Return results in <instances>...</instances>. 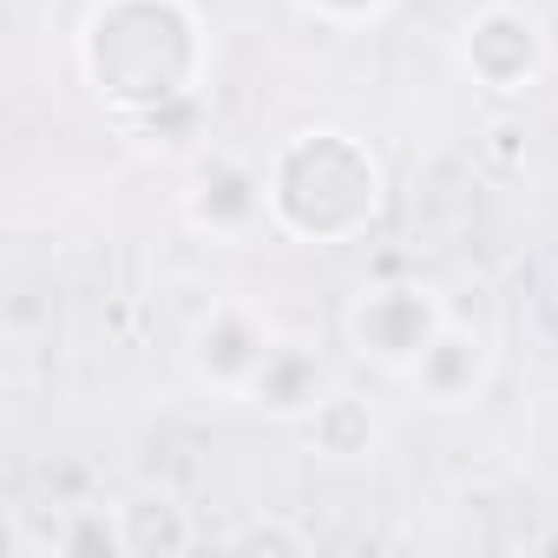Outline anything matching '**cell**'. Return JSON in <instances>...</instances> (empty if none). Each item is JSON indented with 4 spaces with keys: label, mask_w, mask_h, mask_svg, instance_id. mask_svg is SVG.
Here are the masks:
<instances>
[{
    "label": "cell",
    "mask_w": 558,
    "mask_h": 558,
    "mask_svg": "<svg viewBox=\"0 0 558 558\" xmlns=\"http://www.w3.org/2000/svg\"><path fill=\"white\" fill-rule=\"evenodd\" d=\"M119 525H125V558H171V551H191V538H197L184 506H171L165 493L119 499Z\"/></svg>",
    "instance_id": "cell-10"
},
{
    "label": "cell",
    "mask_w": 558,
    "mask_h": 558,
    "mask_svg": "<svg viewBox=\"0 0 558 558\" xmlns=\"http://www.w3.org/2000/svg\"><path fill=\"white\" fill-rule=\"evenodd\" d=\"M230 545H243V551H256V545H263V551H269V545H283V551H303L310 538H303V532H290V525H243Z\"/></svg>",
    "instance_id": "cell-13"
},
{
    "label": "cell",
    "mask_w": 558,
    "mask_h": 558,
    "mask_svg": "<svg viewBox=\"0 0 558 558\" xmlns=\"http://www.w3.org/2000/svg\"><path fill=\"white\" fill-rule=\"evenodd\" d=\"M276 342H283V329H276V316L256 303V296H217L191 336H184V375L191 388L217 395V401H243L250 381L263 375V362L276 355Z\"/></svg>",
    "instance_id": "cell-6"
},
{
    "label": "cell",
    "mask_w": 558,
    "mask_h": 558,
    "mask_svg": "<svg viewBox=\"0 0 558 558\" xmlns=\"http://www.w3.org/2000/svg\"><path fill=\"white\" fill-rule=\"evenodd\" d=\"M551 276H558V263H551Z\"/></svg>",
    "instance_id": "cell-14"
},
{
    "label": "cell",
    "mask_w": 558,
    "mask_h": 558,
    "mask_svg": "<svg viewBox=\"0 0 558 558\" xmlns=\"http://www.w3.org/2000/svg\"><path fill=\"white\" fill-rule=\"evenodd\" d=\"M453 66L486 99H525L551 73V27L525 0H480L453 27Z\"/></svg>",
    "instance_id": "cell-5"
},
{
    "label": "cell",
    "mask_w": 558,
    "mask_h": 558,
    "mask_svg": "<svg viewBox=\"0 0 558 558\" xmlns=\"http://www.w3.org/2000/svg\"><path fill=\"white\" fill-rule=\"evenodd\" d=\"M336 388V368L310 349V342H296V336H283L276 342V355L263 362V375L250 381V395H243V408L250 414H263V421H283V427H303L310 414H316V401Z\"/></svg>",
    "instance_id": "cell-8"
},
{
    "label": "cell",
    "mask_w": 558,
    "mask_h": 558,
    "mask_svg": "<svg viewBox=\"0 0 558 558\" xmlns=\"http://www.w3.org/2000/svg\"><path fill=\"white\" fill-rule=\"evenodd\" d=\"M493 381H499V336H493L486 323H466V316H453V323L427 342V355L401 375V388H408L421 408H434V414H466V408H480V401L493 395Z\"/></svg>",
    "instance_id": "cell-7"
},
{
    "label": "cell",
    "mask_w": 558,
    "mask_h": 558,
    "mask_svg": "<svg viewBox=\"0 0 558 558\" xmlns=\"http://www.w3.org/2000/svg\"><path fill=\"white\" fill-rule=\"evenodd\" d=\"M53 551H73V558H125V525H119V506H73L53 532H47Z\"/></svg>",
    "instance_id": "cell-11"
},
{
    "label": "cell",
    "mask_w": 558,
    "mask_h": 558,
    "mask_svg": "<svg viewBox=\"0 0 558 558\" xmlns=\"http://www.w3.org/2000/svg\"><path fill=\"white\" fill-rule=\"evenodd\" d=\"M178 217L210 250H243L256 236H276L263 158H250L236 145H217V138L204 151H191L184 178H178Z\"/></svg>",
    "instance_id": "cell-4"
},
{
    "label": "cell",
    "mask_w": 558,
    "mask_h": 558,
    "mask_svg": "<svg viewBox=\"0 0 558 558\" xmlns=\"http://www.w3.org/2000/svg\"><path fill=\"white\" fill-rule=\"evenodd\" d=\"M303 434H310V453L329 460V466H375L381 460V440H388V421H381V408L362 388L336 381L316 401V414L303 421Z\"/></svg>",
    "instance_id": "cell-9"
},
{
    "label": "cell",
    "mask_w": 558,
    "mask_h": 558,
    "mask_svg": "<svg viewBox=\"0 0 558 558\" xmlns=\"http://www.w3.org/2000/svg\"><path fill=\"white\" fill-rule=\"evenodd\" d=\"M73 66L119 125H138L204 99L210 27L197 0H93L73 34Z\"/></svg>",
    "instance_id": "cell-1"
},
{
    "label": "cell",
    "mask_w": 558,
    "mask_h": 558,
    "mask_svg": "<svg viewBox=\"0 0 558 558\" xmlns=\"http://www.w3.org/2000/svg\"><path fill=\"white\" fill-rule=\"evenodd\" d=\"M447 323H453V310H447L440 283H427V276H368V283L342 303L349 355L368 362L388 381H401Z\"/></svg>",
    "instance_id": "cell-3"
},
{
    "label": "cell",
    "mask_w": 558,
    "mask_h": 558,
    "mask_svg": "<svg viewBox=\"0 0 558 558\" xmlns=\"http://www.w3.org/2000/svg\"><path fill=\"white\" fill-rule=\"evenodd\" d=\"M290 8L303 14V21H316V27H329V34H368V27H381L401 0H290Z\"/></svg>",
    "instance_id": "cell-12"
},
{
    "label": "cell",
    "mask_w": 558,
    "mask_h": 558,
    "mask_svg": "<svg viewBox=\"0 0 558 558\" xmlns=\"http://www.w3.org/2000/svg\"><path fill=\"white\" fill-rule=\"evenodd\" d=\"M269 178V223L290 243H355L388 204V171L375 145L349 125H303L263 151Z\"/></svg>",
    "instance_id": "cell-2"
}]
</instances>
